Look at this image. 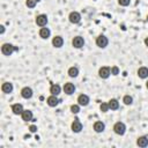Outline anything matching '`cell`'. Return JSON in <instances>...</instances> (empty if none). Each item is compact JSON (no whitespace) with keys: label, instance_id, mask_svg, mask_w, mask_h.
I'll list each match as a JSON object with an SVG mask.
<instances>
[{"label":"cell","instance_id":"cell-25","mask_svg":"<svg viewBox=\"0 0 148 148\" xmlns=\"http://www.w3.org/2000/svg\"><path fill=\"white\" fill-rule=\"evenodd\" d=\"M71 112L74 113V114L79 113V112H80V105H79V104H73V105L71 106Z\"/></svg>","mask_w":148,"mask_h":148},{"label":"cell","instance_id":"cell-22","mask_svg":"<svg viewBox=\"0 0 148 148\" xmlns=\"http://www.w3.org/2000/svg\"><path fill=\"white\" fill-rule=\"evenodd\" d=\"M67 73H68V75L71 77H76L79 75V68L76 66H72V67L68 68V72Z\"/></svg>","mask_w":148,"mask_h":148},{"label":"cell","instance_id":"cell-28","mask_svg":"<svg viewBox=\"0 0 148 148\" xmlns=\"http://www.w3.org/2000/svg\"><path fill=\"white\" fill-rule=\"evenodd\" d=\"M111 74H112V75H118V74H119V68H118V66H112V67H111Z\"/></svg>","mask_w":148,"mask_h":148},{"label":"cell","instance_id":"cell-20","mask_svg":"<svg viewBox=\"0 0 148 148\" xmlns=\"http://www.w3.org/2000/svg\"><path fill=\"white\" fill-rule=\"evenodd\" d=\"M60 91H61V88H60V86H59L58 83L51 84V87H50V92H51V95L58 96V95L60 94Z\"/></svg>","mask_w":148,"mask_h":148},{"label":"cell","instance_id":"cell-3","mask_svg":"<svg viewBox=\"0 0 148 148\" xmlns=\"http://www.w3.org/2000/svg\"><path fill=\"white\" fill-rule=\"evenodd\" d=\"M108 44H109V39H108V37H105L104 35H99V36L96 38V45H97L98 47L104 49V47L108 46Z\"/></svg>","mask_w":148,"mask_h":148},{"label":"cell","instance_id":"cell-29","mask_svg":"<svg viewBox=\"0 0 148 148\" xmlns=\"http://www.w3.org/2000/svg\"><path fill=\"white\" fill-rule=\"evenodd\" d=\"M118 3H119L120 6L126 7V6H128V5L131 3V0H118Z\"/></svg>","mask_w":148,"mask_h":148},{"label":"cell","instance_id":"cell-23","mask_svg":"<svg viewBox=\"0 0 148 148\" xmlns=\"http://www.w3.org/2000/svg\"><path fill=\"white\" fill-rule=\"evenodd\" d=\"M108 104H109V108H110L111 110H117V109L119 108V102H118L116 98H111V99L108 102Z\"/></svg>","mask_w":148,"mask_h":148},{"label":"cell","instance_id":"cell-24","mask_svg":"<svg viewBox=\"0 0 148 148\" xmlns=\"http://www.w3.org/2000/svg\"><path fill=\"white\" fill-rule=\"evenodd\" d=\"M123 102H124L125 105H131L133 103V97L131 95H125L123 97Z\"/></svg>","mask_w":148,"mask_h":148},{"label":"cell","instance_id":"cell-26","mask_svg":"<svg viewBox=\"0 0 148 148\" xmlns=\"http://www.w3.org/2000/svg\"><path fill=\"white\" fill-rule=\"evenodd\" d=\"M99 109H101V111H102V112H108V111L110 110V108H109V104H108V103H102V104L99 105Z\"/></svg>","mask_w":148,"mask_h":148},{"label":"cell","instance_id":"cell-9","mask_svg":"<svg viewBox=\"0 0 148 148\" xmlns=\"http://www.w3.org/2000/svg\"><path fill=\"white\" fill-rule=\"evenodd\" d=\"M32 95H34V91H32V89H31L30 87H23V88L21 89V96H22L23 98L29 99V98L32 97Z\"/></svg>","mask_w":148,"mask_h":148},{"label":"cell","instance_id":"cell-6","mask_svg":"<svg viewBox=\"0 0 148 148\" xmlns=\"http://www.w3.org/2000/svg\"><path fill=\"white\" fill-rule=\"evenodd\" d=\"M98 75H99V77H102V79H108V77L111 75V68L108 67V66L101 67L99 71H98Z\"/></svg>","mask_w":148,"mask_h":148},{"label":"cell","instance_id":"cell-8","mask_svg":"<svg viewBox=\"0 0 148 148\" xmlns=\"http://www.w3.org/2000/svg\"><path fill=\"white\" fill-rule=\"evenodd\" d=\"M72 45H73L75 49H81V47L84 45V39H83V37H81V36L74 37L73 40H72Z\"/></svg>","mask_w":148,"mask_h":148},{"label":"cell","instance_id":"cell-31","mask_svg":"<svg viewBox=\"0 0 148 148\" xmlns=\"http://www.w3.org/2000/svg\"><path fill=\"white\" fill-rule=\"evenodd\" d=\"M0 32H1V34L5 32V25H0Z\"/></svg>","mask_w":148,"mask_h":148},{"label":"cell","instance_id":"cell-30","mask_svg":"<svg viewBox=\"0 0 148 148\" xmlns=\"http://www.w3.org/2000/svg\"><path fill=\"white\" fill-rule=\"evenodd\" d=\"M29 130H30V132H31V133H35V132H37V127H36L35 125H31V126L29 127Z\"/></svg>","mask_w":148,"mask_h":148},{"label":"cell","instance_id":"cell-1","mask_svg":"<svg viewBox=\"0 0 148 148\" xmlns=\"http://www.w3.org/2000/svg\"><path fill=\"white\" fill-rule=\"evenodd\" d=\"M17 50V47L16 46H14L13 44H9V43H3L2 44V46H1V52H2V54H5V56H10L14 51H16Z\"/></svg>","mask_w":148,"mask_h":148},{"label":"cell","instance_id":"cell-32","mask_svg":"<svg viewBox=\"0 0 148 148\" xmlns=\"http://www.w3.org/2000/svg\"><path fill=\"white\" fill-rule=\"evenodd\" d=\"M145 45L148 47V37H146V38H145Z\"/></svg>","mask_w":148,"mask_h":148},{"label":"cell","instance_id":"cell-33","mask_svg":"<svg viewBox=\"0 0 148 148\" xmlns=\"http://www.w3.org/2000/svg\"><path fill=\"white\" fill-rule=\"evenodd\" d=\"M146 87H147V89H148V81L146 82Z\"/></svg>","mask_w":148,"mask_h":148},{"label":"cell","instance_id":"cell-4","mask_svg":"<svg viewBox=\"0 0 148 148\" xmlns=\"http://www.w3.org/2000/svg\"><path fill=\"white\" fill-rule=\"evenodd\" d=\"M68 20H69L71 23L77 24V23H80V21H81V14H80L79 12H72V13H69V15H68Z\"/></svg>","mask_w":148,"mask_h":148},{"label":"cell","instance_id":"cell-21","mask_svg":"<svg viewBox=\"0 0 148 148\" xmlns=\"http://www.w3.org/2000/svg\"><path fill=\"white\" fill-rule=\"evenodd\" d=\"M136 73H138V76H139L140 79H146V77H148V68L145 67V66L140 67Z\"/></svg>","mask_w":148,"mask_h":148},{"label":"cell","instance_id":"cell-13","mask_svg":"<svg viewBox=\"0 0 148 148\" xmlns=\"http://www.w3.org/2000/svg\"><path fill=\"white\" fill-rule=\"evenodd\" d=\"M23 106H22V104H20V103H15V104H13L12 105V111H13V113L14 114H16V116H21V113L23 112Z\"/></svg>","mask_w":148,"mask_h":148},{"label":"cell","instance_id":"cell-10","mask_svg":"<svg viewBox=\"0 0 148 148\" xmlns=\"http://www.w3.org/2000/svg\"><path fill=\"white\" fill-rule=\"evenodd\" d=\"M59 99H58V97L56 96V95H51V96H49L47 98H46V103H47V105L49 106H51V108H54V106H57L58 104H59Z\"/></svg>","mask_w":148,"mask_h":148},{"label":"cell","instance_id":"cell-5","mask_svg":"<svg viewBox=\"0 0 148 148\" xmlns=\"http://www.w3.org/2000/svg\"><path fill=\"white\" fill-rule=\"evenodd\" d=\"M89 102H90V98H89L88 95L81 94V95L77 96V104H79L80 106H87V105L89 104Z\"/></svg>","mask_w":148,"mask_h":148},{"label":"cell","instance_id":"cell-34","mask_svg":"<svg viewBox=\"0 0 148 148\" xmlns=\"http://www.w3.org/2000/svg\"><path fill=\"white\" fill-rule=\"evenodd\" d=\"M35 1H36V2H39V1H40V0H35Z\"/></svg>","mask_w":148,"mask_h":148},{"label":"cell","instance_id":"cell-16","mask_svg":"<svg viewBox=\"0 0 148 148\" xmlns=\"http://www.w3.org/2000/svg\"><path fill=\"white\" fill-rule=\"evenodd\" d=\"M136 145H138L139 147H142V148L147 147V146H148V138H147L146 135L139 136V138L136 139Z\"/></svg>","mask_w":148,"mask_h":148},{"label":"cell","instance_id":"cell-17","mask_svg":"<svg viewBox=\"0 0 148 148\" xmlns=\"http://www.w3.org/2000/svg\"><path fill=\"white\" fill-rule=\"evenodd\" d=\"M51 35V31L49 28H45V27H42L40 30H39V37L43 38V39H47Z\"/></svg>","mask_w":148,"mask_h":148},{"label":"cell","instance_id":"cell-18","mask_svg":"<svg viewBox=\"0 0 148 148\" xmlns=\"http://www.w3.org/2000/svg\"><path fill=\"white\" fill-rule=\"evenodd\" d=\"M21 118L24 121H31L32 120V112L30 110H23V112L21 113Z\"/></svg>","mask_w":148,"mask_h":148},{"label":"cell","instance_id":"cell-2","mask_svg":"<svg viewBox=\"0 0 148 148\" xmlns=\"http://www.w3.org/2000/svg\"><path fill=\"white\" fill-rule=\"evenodd\" d=\"M113 132L118 135H124L126 132V125L123 121H117L113 125Z\"/></svg>","mask_w":148,"mask_h":148},{"label":"cell","instance_id":"cell-7","mask_svg":"<svg viewBox=\"0 0 148 148\" xmlns=\"http://www.w3.org/2000/svg\"><path fill=\"white\" fill-rule=\"evenodd\" d=\"M36 24L38 27H45L47 24V16L45 14H39L36 16Z\"/></svg>","mask_w":148,"mask_h":148},{"label":"cell","instance_id":"cell-12","mask_svg":"<svg viewBox=\"0 0 148 148\" xmlns=\"http://www.w3.org/2000/svg\"><path fill=\"white\" fill-rule=\"evenodd\" d=\"M71 128H72V131H73L74 133H80V132L82 131V124H81V121H80L79 119H75V120L72 123Z\"/></svg>","mask_w":148,"mask_h":148},{"label":"cell","instance_id":"cell-15","mask_svg":"<svg viewBox=\"0 0 148 148\" xmlns=\"http://www.w3.org/2000/svg\"><path fill=\"white\" fill-rule=\"evenodd\" d=\"M62 44H64V39H62L61 36H56V37L52 38V45H53L54 47L59 49V47L62 46Z\"/></svg>","mask_w":148,"mask_h":148},{"label":"cell","instance_id":"cell-27","mask_svg":"<svg viewBox=\"0 0 148 148\" xmlns=\"http://www.w3.org/2000/svg\"><path fill=\"white\" fill-rule=\"evenodd\" d=\"M36 1L35 0H27L25 1V5H27V7H29V8H34L35 6H36Z\"/></svg>","mask_w":148,"mask_h":148},{"label":"cell","instance_id":"cell-14","mask_svg":"<svg viewBox=\"0 0 148 148\" xmlns=\"http://www.w3.org/2000/svg\"><path fill=\"white\" fill-rule=\"evenodd\" d=\"M105 130V124L103 123V121H95L94 123V131L96 132V133H102L103 131Z\"/></svg>","mask_w":148,"mask_h":148},{"label":"cell","instance_id":"cell-19","mask_svg":"<svg viewBox=\"0 0 148 148\" xmlns=\"http://www.w3.org/2000/svg\"><path fill=\"white\" fill-rule=\"evenodd\" d=\"M1 90L5 94H10L13 91V84L10 82H3L1 86Z\"/></svg>","mask_w":148,"mask_h":148},{"label":"cell","instance_id":"cell-11","mask_svg":"<svg viewBox=\"0 0 148 148\" xmlns=\"http://www.w3.org/2000/svg\"><path fill=\"white\" fill-rule=\"evenodd\" d=\"M74 91H75V86L72 82H67L64 84V92L66 95H72L74 94Z\"/></svg>","mask_w":148,"mask_h":148}]
</instances>
